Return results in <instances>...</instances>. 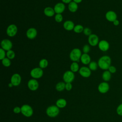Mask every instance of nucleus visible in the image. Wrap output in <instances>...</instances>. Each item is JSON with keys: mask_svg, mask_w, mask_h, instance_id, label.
<instances>
[{"mask_svg": "<svg viewBox=\"0 0 122 122\" xmlns=\"http://www.w3.org/2000/svg\"><path fill=\"white\" fill-rule=\"evenodd\" d=\"M13 85V84L10 82V83L9 84V86L10 87H12Z\"/></svg>", "mask_w": 122, "mask_h": 122, "instance_id": "obj_42", "label": "nucleus"}, {"mask_svg": "<svg viewBox=\"0 0 122 122\" xmlns=\"http://www.w3.org/2000/svg\"><path fill=\"white\" fill-rule=\"evenodd\" d=\"M111 73H115L116 72V68L114 66L111 65L108 70Z\"/></svg>", "mask_w": 122, "mask_h": 122, "instance_id": "obj_36", "label": "nucleus"}, {"mask_svg": "<svg viewBox=\"0 0 122 122\" xmlns=\"http://www.w3.org/2000/svg\"><path fill=\"white\" fill-rule=\"evenodd\" d=\"M43 13L45 16L49 17H51L53 16V15L55 13L54 9L51 7H46L44 9Z\"/></svg>", "mask_w": 122, "mask_h": 122, "instance_id": "obj_20", "label": "nucleus"}, {"mask_svg": "<svg viewBox=\"0 0 122 122\" xmlns=\"http://www.w3.org/2000/svg\"><path fill=\"white\" fill-rule=\"evenodd\" d=\"M80 61L82 64L87 65L91 62V58L88 53H83L81 56Z\"/></svg>", "mask_w": 122, "mask_h": 122, "instance_id": "obj_19", "label": "nucleus"}, {"mask_svg": "<svg viewBox=\"0 0 122 122\" xmlns=\"http://www.w3.org/2000/svg\"><path fill=\"white\" fill-rule=\"evenodd\" d=\"M112 60L110 56L108 55H103L100 57L98 61V67L102 70H108L111 65Z\"/></svg>", "mask_w": 122, "mask_h": 122, "instance_id": "obj_1", "label": "nucleus"}, {"mask_svg": "<svg viewBox=\"0 0 122 122\" xmlns=\"http://www.w3.org/2000/svg\"><path fill=\"white\" fill-rule=\"evenodd\" d=\"M117 114L121 116H122V103L120 104L116 108Z\"/></svg>", "mask_w": 122, "mask_h": 122, "instance_id": "obj_33", "label": "nucleus"}, {"mask_svg": "<svg viewBox=\"0 0 122 122\" xmlns=\"http://www.w3.org/2000/svg\"><path fill=\"white\" fill-rule=\"evenodd\" d=\"M82 0H72L73 1L75 2V3H77V4L81 3V2L82 1Z\"/></svg>", "mask_w": 122, "mask_h": 122, "instance_id": "obj_41", "label": "nucleus"}, {"mask_svg": "<svg viewBox=\"0 0 122 122\" xmlns=\"http://www.w3.org/2000/svg\"><path fill=\"white\" fill-rule=\"evenodd\" d=\"M111 73L108 70H105L102 74V78L104 81H109L111 78Z\"/></svg>", "mask_w": 122, "mask_h": 122, "instance_id": "obj_22", "label": "nucleus"}, {"mask_svg": "<svg viewBox=\"0 0 122 122\" xmlns=\"http://www.w3.org/2000/svg\"><path fill=\"white\" fill-rule=\"evenodd\" d=\"M21 112L25 116L29 117L32 115L33 112L30 106L28 104H24L21 107Z\"/></svg>", "mask_w": 122, "mask_h": 122, "instance_id": "obj_5", "label": "nucleus"}, {"mask_svg": "<svg viewBox=\"0 0 122 122\" xmlns=\"http://www.w3.org/2000/svg\"><path fill=\"white\" fill-rule=\"evenodd\" d=\"M81 51L79 48H74L70 52L69 57L72 62H79L81 56Z\"/></svg>", "mask_w": 122, "mask_h": 122, "instance_id": "obj_2", "label": "nucleus"}, {"mask_svg": "<svg viewBox=\"0 0 122 122\" xmlns=\"http://www.w3.org/2000/svg\"><path fill=\"white\" fill-rule=\"evenodd\" d=\"M80 74L83 77L88 78L91 75V70L89 68L86 66H82L79 71Z\"/></svg>", "mask_w": 122, "mask_h": 122, "instance_id": "obj_10", "label": "nucleus"}, {"mask_svg": "<svg viewBox=\"0 0 122 122\" xmlns=\"http://www.w3.org/2000/svg\"><path fill=\"white\" fill-rule=\"evenodd\" d=\"M6 52H5V51L1 48L0 49V60H3L4 58L6 57Z\"/></svg>", "mask_w": 122, "mask_h": 122, "instance_id": "obj_35", "label": "nucleus"}, {"mask_svg": "<svg viewBox=\"0 0 122 122\" xmlns=\"http://www.w3.org/2000/svg\"><path fill=\"white\" fill-rule=\"evenodd\" d=\"M21 77L18 73L13 74L10 79V82L14 86H17L20 85L21 82Z\"/></svg>", "mask_w": 122, "mask_h": 122, "instance_id": "obj_15", "label": "nucleus"}, {"mask_svg": "<svg viewBox=\"0 0 122 122\" xmlns=\"http://www.w3.org/2000/svg\"><path fill=\"white\" fill-rule=\"evenodd\" d=\"M0 46L1 48L4 50L5 51H8L11 50L13 45L12 42L10 40L5 39L1 41Z\"/></svg>", "mask_w": 122, "mask_h": 122, "instance_id": "obj_8", "label": "nucleus"}, {"mask_svg": "<svg viewBox=\"0 0 122 122\" xmlns=\"http://www.w3.org/2000/svg\"><path fill=\"white\" fill-rule=\"evenodd\" d=\"M83 34L87 36H89L90 35H91L92 33V30L88 27H86L85 28H84L83 31Z\"/></svg>", "mask_w": 122, "mask_h": 122, "instance_id": "obj_32", "label": "nucleus"}, {"mask_svg": "<svg viewBox=\"0 0 122 122\" xmlns=\"http://www.w3.org/2000/svg\"><path fill=\"white\" fill-rule=\"evenodd\" d=\"M18 31V28L17 26L14 24H11L9 25L6 29L7 35L10 37H13L15 36Z\"/></svg>", "mask_w": 122, "mask_h": 122, "instance_id": "obj_6", "label": "nucleus"}, {"mask_svg": "<svg viewBox=\"0 0 122 122\" xmlns=\"http://www.w3.org/2000/svg\"><path fill=\"white\" fill-rule=\"evenodd\" d=\"M112 23H113V25H114V26H118V25H119V24H120V21H119V20H118L116 19V20H115Z\"/></svg>", "mask_w": 122, "mask_h": 122, "instance_id": "obj_39", "label": "nucleus"}, {"mask_svg": "<svg viewBox=\"0 0 122 122\" xmlns=\"http://www.w3.org/2000/svg\"><path fill=\"white\" fill-rule=\"evenodd\" d=\"M74 72L70 71H66L63 75V80L66 83H71L74 79Z\"/></svg>", "mask_w": 122, "mask_h": 122, "instance_id": "obj_7", "label": "nucleus"}, {"mask_svg": "<svg viewBox=\"0 0 122 122\" xmlns=\"http://www.w3.org/2000/svg\"><path fill=\"white\" fill-rule=\"evenodd\" d=\"M28 87L31 91H36L39 87V83L35 79H30L28 82Z\"/></svg>", "mask_w": 122, "mask_h": 122, "instance_id": "obj_16", "label": "nucleus"}, {"mask_svg": "<svg viewBox=\"0 0 122 122\" xmlns=\"http://www.w3.org/2000/svg\"><path fill=\"white\" fill-rule=\"evenodd\" d=\"M13 112L15 113H19L20 112H21V108H20L19 107H15L13 109Z\"/></svg>", "mask_w": 122, "mask_h": 122, "instance_id": "obj_38", "label": "nucleus"}, {"mask_svg": "<svg viewBox=\"0 0 122 122\" xmlns=\"http://www.w3.org/2000/svg\"><path fill=\"white\" fill-rule=\"evenodd\" d=\"M90 51V47L89 45L85 44L83 46L82 51L83 53H88Z\"/></svg>", "mask_w": 122, "mask_h": 122, "instance_id": "obj_34", "label": "nucleus"}, {"mask_svg": "<svg viewBox=\"0 0 122 122\" xmlns=\"http://www.w3.org/2000/svg\"><path fill=\"white\" fill-rule=\"evenodd\" d=\"M46 112L49 117H55L59 114V109L57 106L51 105L47 108Z\"/></svg>", "mask_w": 122, "mask_h": 122, "instance_id": "obj_3", "label": "nucleus"}, {"mask_svg": "<svg viewBox=\"0 0 122 122\" xmlns=\"http://www.w3.org/2000/svg\"><path fill=\"white\" fill-rule=\"evenodd\" d=\"M54 19L56 22L58 23L61 22L63 20V16L61 15V14H56Z\"/></svg>", "mask_w": 122, "mask_h": 122, "instance_id": "obj_31", "label": "nucleus"}, {"mask_svg": "<svg viewBox=\"0 0 122 122\" xmlns=\"http://www.w3.org/2000/svg\"><path fill=\"white\" fill-rule=\"evenodd\" d=\"M56 104V106L58 108H64L66 106V104H67V102H66V101L65 99L61 98V99H58L57 101Z\"/></svg>", "mask_w": 122, "mask_h": 122, "instance_id": "obj_23", "label": "nucleus"}, {"mask_svg": "<svg viewBox=\"0 0 122 122\" xmlns=\"http://www.w3.org/2000/svg\"><path fill=\"white\" fill-rule=\"evenodd\" d=\"M68 8L70 12H75L78 9V5L77 3L72 1L70 3L68 4Z\"/></svg>", "mask_w": 122, "mask_h": 122, "instance_id": "obj_21", "label": "nucleus"}, {"mask_svg": "<svg viewBox=\"0 0 122 122\" xmlns=\"http://www.w3.org/2000/svg\"><path fill=\"white\" fill-rule=\"evenodd\" d=\"M98 48L102 51H107L110 48L109 43L105 40H101L99 41L98 44Z\"/></svg>", "mask_w": 122, "mask_h": 122, "instance_id": "obj_14", "label": "nucleus"}, {"mask_svg": "<svg viewBox=\"0 0 122 122\" xmlns=\"http://www.w3.org/2000/svg\"><path fill=\"white\" fill-rule=\"evenodd\" d=\"M1 62H2V65L6 67H8L10 66L11 65L10 60L9 59V58H8L7 57H5L3 60H2Z\"/></svg>", "mask_w": 122, "mask_h": 122, "instance_id": "obj_30", "label": "nucleus"}, {"mask_svg": "<svg viewBox=\"0 0 122 122\" xmlns=\"http://www.w3.org/2000/svg\"><path fill=\"white\" fill-rule=\"evenodd\" d=\"M48 61L46 59H41L39 63V67L41 69L46 68L48 65Z\"/></svg>", "mask_w": 122, "mask_h": 122, "instance_id": "obj_25", "label": "nucleus"}, {"mask_svg": "<svg viewBox=\"0 0 122 122\" xmlns=\"http://www.w3.org/2000/svg\"><path fill=\"white\" fill-rule=\"evenodd\" d=\"M110 89V86L109 84L106 82H102L99 84L98 87V90L99 92L101 93H105L107 92Z\"/></svg>", "mask_w": 122, "mask_h": 122, "instance_id": "obj_12", "label": "nucleus"}, {"mask_svg": "<svg viewBox=\"0 0 122 122\" xmlns=\"http://www.w3.org/2000/svg\"><path fill=\"white\" fill-rule=\"evenodd\" d=\"M53 9L55 13L61 14L65 10V6L63 2H58L55 5Z\"/></svg>", "mask_w": 122, "mask_h": 122, "instance_id": "obj_17", "label": "nucleus"}, {"mask_svg": "<svg viewBox=\"0 0 122 122\" xmlns=\"http://www.w3.org/2000/svg\"><path fill=\"white\" fill-rule=\"evenodd\" d=\"M43 74L42 69L40 67H36L32 69L30 72V76L33 79H39L41 78Z\"/></svg>", "mask_w": 122, "mask_h": 122, "instance_id": "obj_4", "label": "nucleus"}, {"mask_svg": "<svg viewBox=\"0 0 122 122\" xmlns=\"http://www.w3.org/2000/svg\"><path fill=\"white\" fill-rule=\"evenodd\" d=\"M88 41L89 44L93 47L97 46L100 41L98 36L95 34H92L88 36Z\"/></svg>", "mask_w": 122, "mask_h": 122, "instance_id": "obj_9", "label": "nucleus"}, {"mask_svg": "<svg viewBox=\"0 0 122 122\" xmlns=\"http://www.w3.org/2000/svg\"><path fill=\"white\" fill-rule=\"evenodd\" d=\"M70 70L73 72H76L79 71V65L77 62H72L70 66Z\"/></svg>", "mask_w": 122, "mask_h": 122, "instance_id": "obj_24", "label": "nucleus"}, {"mask_svg": "<svg viewBox=\"0 0 122 122\" xmlns=\"http://www.w3.org/2000/svg\"><path fill=\"white\" fill-rule=\"evenodd\" d=\"M61 0L63 3H65V4H69L72 1V0Z\"/></svg>", "mask_w": 122, "mask_h": 122, "instance_id": "obj_40", "label": "nucleus"}, {"mask_svg": "<svg viewBox=\"0 0 122 122\" xmlns=\"http://www.w3.org/2000/svg\"><path fill=\"white\" fill-rule=\"evenodd\" d=\"M83 30H84V28L82 25L81 24H77L76 25H75L73 30L74 31V32L76 33H80L83 32Z\"/></svg>", "mask_w": 122, "mask_h": 122, "instance_id": "obj_26", "label": "nucleus"}, {"mask_svg": "<svg viewBox=\"0 0 122 122\" xmlns=\"http://www.w3.org/2000/svg\"><path fill=\"white\" fill-rule=\"evenodd\" d=\"M37 30L35 28H30L26 31V35L27 37L30 39L32 40L35 38L37 35Z\"/></svg>", "mask_w": 122, "mask_h": 122, "instance_id": "obj_13", "label": "nucleus"}, {"mask_svg": "<svg viewBox=\"0 0 122 122\" xmlns=\"http://www.w3.org/2000/svg\"><path fill=\"white\" fill-rule=\"evenodd\" d=\"M65 88V84L64 82L61 81L58 82L56 85V89L58 92H61Z\"/></svg>", "mask_w": 122, "mask_h": 122, "instance_id": "obj_27", "label": "nucleus"}, {"mask_svg": "<svg viewBox=\"0 0 122 122\" xmlns=\"http://www.w3.org/2000/svg\"><path fill=\"white\" fill-rule=\"evenodd\" d=\"M72 86L71 83H65V89L67 91H70L72 89Z\"/></svg>", "mask_w": 122, "mask_h": 122, "instance_id": "obj_37", "label": "nucleus"}, {"mask_svg": "<svg viewBox=\"0 0 122 122\" xmlns=\"http://www.w3.org/2000/svg\"><path fill=\"white\" fill-rule=\"evenodd\" d=\"M75 25L74 22L71 20H66L63 24V27L64 29L68 31H71L73 30Z\"/></svg>", "mask_w": 122, "mask_h": 122, "instance_id": "obj_18", "label": "nucleus"}, {"mask_svg": "<svg viewBox=\"0 0 122 122\" xmlns=\"http://www.w3.org/2000/svg\"><path fill=\"white\" fill-rule=\"evenodd\" d=\"M6 57L9 58L10 60L13 59L15 57V52L12 50L7 51V52H6Z\"/></svg>", "mask_w": 122, "mask_h": 122, "instance_id": "obj_29", "label": "nucleus"}, {"mask_svg": "<svg viewBox=\"0 0 122 122\" xmlns=\"http://www.w3.org/2000/svg\"><path fill=\"white\" fill-rule=\"evenodd\" d=\"M105 17L108 21L113 22L117 19V15L115 11L113 10H109L105 13Z\"/></svg>", "mask_w": 122, "mask_h": 122, "instance_id": "obj_11", "label": "nucleus"}, {"mask_svg": "<svg viewBox=\"0 0 122 122\" xmlns=\"http://www.w3.org/2000/svg\"><path fill=\"white\" fill-rule=\"evenodd\" d=\"M98 67V63L94 61H92L89 64V68L91 71H96Z\"/></svg>", "mask_w": 122, "mask_h": 122, "instance_id": "obj_28", "label": "nucleus"}]
</instances>
